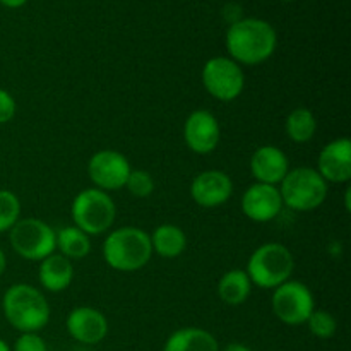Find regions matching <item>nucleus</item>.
Wrapping results in <instances>:
<instances>
[{
    "mask_svg": "<svg viewBox=\"0 0 351 351\" xmlns=\"http://www.w3.org/2000/svg\"><path fill=\"white\" fill-rule=\"evenodd\" d=\"M12 351H48L47 343L38 332H21Z\"/></svg>",
    "mask_w": 351,
    "mask_h": 351,
    "instance_id": "26",
    "label": "nucleus"
},
{
    "mask_svg": "<svg viewBox=\"0 0 351 351\" xmlns=\"http://www.w3.org/2000/svg\"><path fill=\"white\" fill-rule=\"evenodd\" d=\"M328 182L319 175L317 170L308 167L288 171L280 187L283 206L300 213L321 208L328 197Z\"/></svg>",
    "mask_w": 351,
    "mask_h": 351,
    "instance_id": "5",
    "label": "nucleus"
},
{
    "mask_svg": "<svg viewBox=\"0 0 351 351\" xmlns=\"http://www.w3.org/2000/svg\"><path fill=\"white\" fill-rule=\"evenodd\" d=\"M233 194V182L225 171L206 170L192 180L191 195L201 208H218Z\"/></svg>",
    "mask_w": 351,
    "mask_h": 351,
    "instance_id": "13",
    "label": "nucleus"
},
{
    "mask_svg": "<svg viewBox=\"0 0 351 351\" xmlns=\"http://www.w3.org/2000/svg\"><path fill=\"white\" fill-rule=\"evenodd\" d=\"M295 269L293 254L283 243L271 242L257 247L247 263L250 281L263 290H274L290 280Z\"/></svg>",
    "mask_w": 351,
    "mask_h": 351,
    "instance_id": "4",
    "label": "nucleus"
},
{
    "mask_svg": "<svg viewBox=\"0 0 351 351\" xmlns=\"http://www.w3.org/2000/svg\"><path fill=\"white\" fill-rule=\"evenodd\" d=\"M153 256L151 239L137 226H122L108 233L103 243V257L112 269L134 273L149 263Z\"/></svg>",
    "mask_w": 351,
    "mask_h": 351,
    "instance_id": "3",
    "label": "nucleus"
},
{
    "mask_svg": "<svg viewBox=\"0 0 351 351\" xmlns=\"http://www.w3.org/2000/svg\"><path fill=\"white\" fill-rule=\"evenodd\" d=\"M2 311L19 332H38L50 321V304L45 295L26 283L12 285L3 293Z\"/></svg>",
    "mask_w": 351,
    "mask_h": 351,
    "instance_id": "2",
    "label": "nucleus"
},
{
    "mask_svg": "<svg viewBox=\"0 0 351 351\" xmlns=\"http://www.w3.org/2000/svg\"><path fill=\"white\" fill-rule=\"evenodd\" d=\"M67 331L81 345H98L108 335L105 314L93 307H75L67 315Z\"/></svg>",
    "mask_w": 351,
    "mask_h": 351,
    "instance_id": "15",
    "label": "nucleus"
},
{
    "mask_svg": "<svg viewBox=\"0 0 351 351\" xmlns=\"http://www.w3.org/2000/svg\"><path fill=\"white\" fill-rule=\"evenodd\" d=\"M5 267H7V257H5V252H3V250L0 249V276H2V274L5 273Z\"/></svg>",
    "mask_w": 351,
    "mask_h": 351,
    "instance_id": "30",
    "label": "nucleus"
},
{
    "mask_svg": "<svg viewBox=\"0 0 351 351\" xmlns=\"http://www.w3.org/2000/svg\"><path fill=\"white\" fill-rule=\"evenodd\" d=\"M149 239L153 252H156L163 259H175L187 249V237L184 230L177 225H160L154 228Z\"/></svg>",
    "mask_w": 351,
    "mask_h": 351,
    "instance_id": "19",
    "label": "nucleus"
},
{
    "mask_svg": "<svg viewBox=\"0 0 351 351\" xmlns=\"http://www.w3.org/2000/svg\"><path fill=\"white\" fill-rule=\"evenodd\" d=\"M280 2H291V0H280Z\"/></svg>",
    "mask_w": 351,
    "mask_h": 351,
    "instance_id": "32",
    "label": "nucleus"
},
{
    "mask_svg": "<svg viewBox=\"0 0 351 351\" xmlns=\"http://www.w3.org/2000/svg\"><path fill=\"white\" fill-rule=\"evenodd\" d=\"M163 351H219V345L206 329L182 328L168 336Z\"/></svg>",
    "mask_w": 351,
    "mask_h": 351,
    "instance_id": "18",
    "label": "nucleus"
},
{
    "mask_svg": "<svg viewBox=\"0 0 351 351\" xmlns=\"http://www.w3.org/2000/svg\"><path fill=\"white\" fill-rule=\"evenodd\" d=\"M125 187L134 197H149L154 191V180L149 171L146 170H130Z\"/></svg>",
    "mask_w": 351,
    "mask_h": 351,
    "instance_id": "25",
    "label": "nucleus"
},
{
    "mask_svg": "<svg viewBox=\"0 0 351 351\" xmlns=\"http://www.w3.org/2000/svg\"><path fill=\"white\" fill-rule=\"evenodd\" d=\"M271 305H273L274 315L288 326L305 324L315 308L311 288L302 281L290 280L274 288Z\"/></svg>",
    "mask_w": 351,
    "mask_h": 351,
    "instance_id": "9",
    "label": "nucleus"
},
{
    "mask_svg": "<svg viewBox=\"0 0 351 351\" xmlns=\"http://www.w3.org/2000/svg\"><path fill=\"white\" fill-rule=\"evenodd\" d=\"M71 215L74 226L82 230L88 237H96L112 228L115 223L117 208L108 192L95 187L86 189L75 195L72 201Z\"/></svg>",
    "mask_w": 351,
    "mask_h": 351,
    "instance_id": "6",
    "label": "nucleus"
},
{
    "mask_svg": "<svg viewBox=\"0 0 351 351\" xmlns=\"http://www.w3.org/2000/svg\"><path fill=\"white\" fill-rule=\"evenodd\" d=\"M285 129H287L288 137L297 144H305L315 136L317 130V120H315L314 113L308 108H295L291 110L290 115L287 117L285 122Z\"/></svg>",
    "mask_w": 351,
    "mask_h": 351,
    "instance_id": "22",
    "label": "nucleus"
},
{
    "mask_svg": "<svg viewBox=\"0 0 351 351\" xmlns=\"http://www.w3.org/2000/svg\"><path fill=\"white\" fill-rule=\"evenodd\" d=\"M14 252L26 261H43L55 252V232L38 218H23L9 230Z\"/></svg>",
    "mask_w": 351,
    "mask_h": 351,
    "instance_id": "7",
    "label": "nucleus"
},
{
    "mask_svg": "<svg viewBox=\"0 0 351 351\" xmlns=\"http://www.w3.org/2000/svg\"><path fill=\"white\" fill-rule=\"evenodd\" d=\"M202 84L218 101H233L245 88V74L235 60L228 57H213L202 67Z\"/></svg>",
    "mask_w": 351,
    "mask_h": 351,
    "instance_id": "8",
    "label": "nucleus"
},
{
    "mask_svg": "<svg viewBox=\"0 0 351 351\" xmlns=\"http://www.w3.org/2000/svg\"><path fill=\"white\" fill-rule=\"evenodd\" d=\"M0 351H12V350H10V346L7 345L3 339H0Z\"/></svg>",
    "mask_w": 351,
    "mask_h": 351,
    "instance_id": "31",
    "label": "nucleus"
},
{
    "mask_svg": "<svg viewBox=\"0 0 351 351\" xmlns=\"http://www.w3.org/2000/svg\"><path fill=\"white\" fill-rule=\"evenodd\" d=\"M219 137H221V129L218 119L208 110H195L185 120V144L195 154L213 153L218 147Z\"/></svg>",
    "mask_w": 351,
    "mask_h": 351,
    "instance_id": "11",
    "label": "nucleus"
},
{
    "mask_svg": "<svg viewBox=\"0 0 351 351\" xmlns=\"http://www.w3.org/2000/svg\"><path fill=\"white\" fill-rule=\"evenodd\" d=\"M57 249L69 261H81L91 252V240L77 226H65L55 233Z\"/></svg>",
    "mask_w": 351,
    "mask_h": 351,
    "instance_id": "21",
    "label": "nucleus"
},
{
    "mask_svg": "<svg viewBox=\"0 0 351 351\" xmlns=\"http://www.w3.org/2000/svg\"><path fill=\"white\" fill-rule=\"evenodd\" d=\"M305 324L308 326V331L319 339H331L338 331V322H336L335 315L328 311L314 308V312H312Z\"/></svg>",
    "mask_w": 351,
    "mask_h": 351,
    "instance_id": "24",
    "label": "nucleus"
},
{
    "mask_svg": "<svg viewBox=\"0 0 351 351\" xmlns=\"http://www.w3.org/2000/svg\"><path fill=\"white\" fill-rule=\"evenodd\" d=\"M26 2L27 0H0V3H2L3 7H7V9H19V7H23Z\"/></svg>",
    "mask_w": 351,
    "mask_h": 351,
    "instance_id": "28",
    "label": "nucleus"
},
{
    "mask_svg": "<svg viewBox=\"0 0 351 351\" xmlns=\"http://www.w3.org/2000/svg\"><path fill=\"white\" fill-rule=\"evenodd\" d=\"M252 291V281L243 269H232L221 276L218 283V295L225 304L242 305Z\"/></svg>",
    "mask_w": 351,
    "mask_h": 351,
    "instance_id": "20",
    "label": "nucleus"
},
{
    "mask_svg": "<svg viewBox=\"0 0 351 351\" xmlns=\"http://www.w3.org/2000/svg\"><path fill=\"white\" fill-rule=\"evenodd\" d=\"M16 110L17 105L14 96L9 91L0 88V125L9 123L12 120L16 117Z\"/></svg>",
    "mask_w": 351,
    "mask_h": 351,
    "instance_id": "27",
    "label": "nucleus"
},
{
    "mask_svg": "<svg viewBox=\"0 0 351 351\" xmlns=\"http://www.w3.org/2000/svg\"><path fill=\"white\" fill-rule=\"evenodd\" d=\"M21 219V202L14 192L0 191V233L9 232Z\"/></svg>",
    "mask_w": 351,
    "mask_h": 351,
    "instance_id": "23",
    "label": "nucleus"
},
{
    "mask_svg": "<svg viewBox=\"0 0 351 351\" xmlns=\"http://www.w3.org/2000/svg\"><path fill=\"white\" fill-rule=\"evenodd\" d=\"M283 209L280 189L276 185L256 184L250 185L242 195V211L256 223L273 221Z\"/></svg>",
    "mask_w": 351,
    "mask_h": 351,
    "instance_id": "12",
    "label": "nucleus"
},
{
    "mask_svg": "<svg viewBox=\"0 0 351 351\" xmlns=\"http://www.w3.org/2000/svg\"><path fill=\"white\" fill-rule=\"evenodd\" d=\"M38 276H40V283L45 290L58 293L71 287L72 280H74V266L67 257L53 252L40 261Z\"/></svg>",
    "mask_w": 351,
    "mask_h": 351,
    "instance_id": "17",
    "label": "nucleus"
},
{
    "mask_svg": "<svg viewBox=\"0 0 351 351\" xmlns=\"http://www.w3.org/2000/svg\"><path fill=\"white\" fill-rule=\"evenodd\" d=\"M219 351H252L250 348H247L245 345H242V343H230L226 348L219 350Z\"/></svg>",
    "mask_w": 351,
    "mask_h": 351,
    "instance_id": "29",
    "label": "nucleus"
},
{
    "mask_svg": "<svg viewBox=\"0 0 351 351\" xmlns=\"http://www.w3.org/2000/svg\"><path fill=\"white\" fill-rule=\"evenodd\" d=\"M317 171L326 182L346 184L351 178V143L346 137L335 139L322 147L317 158Z\"/></svg>",
    "mask_w": 351,
    "mask_h": 351,
    "instance_id": "14",
    "label": "nucleus"
},
{
    "mask_svg": "<svg viewBox=\"0 0 351 351\" xmlns=\"http://www.w3.org/2000/svg\"><path fill=\"white\" fill-rule=\"evenodd\" d=\"M130 163L122 153L113 149L98 151L91 156L88 163V173L96 189L106 191H119L125 187V182L130 173Z\"/></svg>",
    "mask_w": 351,
    "mask_h": 351,
    "instance_id": "10",
    "label": "nucleus"
},
{
    "mask_svg": "<svg viewBox=\"0 0 351 351\" xmlns=\"http://www.w3.org/2000/svg\"><path fill=\"white\" fill-rule=\"evenodd\" d=\"M290 171L288 156L276 146H261L250 158V173L259 184H281Z\"/></svg>",
    "mask_w": 351,
    "mask_h": 351,
    "instance_id": "16",
    "label": "nucleus"
},
{
    "mask_svg": "<svg viewBox=\"0 0 351 351\" xmlns=\"http://www.w3.org/2000/svg\"><path fill=\"white\" fill-rule=\"evenodd\" d=\"M278 34L267 21L247 17L239 19L228 27L226 48L237 64L259 65L274 53Z\"/></svg>",
    "mask_w": 351,
    "mask_h": 351,
    "instance_id": "1",
    "label": "nucleus"
}]
</instances>
